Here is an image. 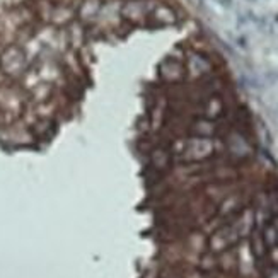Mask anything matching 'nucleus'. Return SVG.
Returning <instances> with one entry per match:
<instances>
[{"instance_id":"f03ea898","label":"nucleus","mask_w":278,"mask_h":278,"mask_svg":"<svg viewBox=\"0 0 278 278\" xmlns=\"http://www.w3.org/2000/svg\"><path fill=\"white\" fill-rule=\"evenodd\" d=\"M263 276L265 278H278V268H275L273 265L266 266V268H263Z\"/></svg>"},{"instance_id":"f257e3e1","label":"nucleus","mask_w":278,"mask_h":278,"mask_svg":"<svg viewBox=\"0 0 278 278\" xmlns=\"http://www.w3.org/2000/svg\"><path fill=\"white\" fill-rule=\"evenodd\" d=\"M239 237L240 236L232 224H224L222 227H218L217 231L208 237V249L215 254H220L224 251L231 249L239 240Z\"/></svg>"},{"instance_id":"7ed1b4c3","label":"nucleus","mask_w":278,"mask_h":278,"mask_svg":"<svg viewBox=\"0 0 278 278\" xmlns=\"http://www.w3.org/2000/svg\"><path fill=\"white\" fill-rule=\"evenodd\" d=\"M268 254L271 258V265L275 266V268H278V246H273V248L268 249Z\"/></svg>"}]
</instances>
